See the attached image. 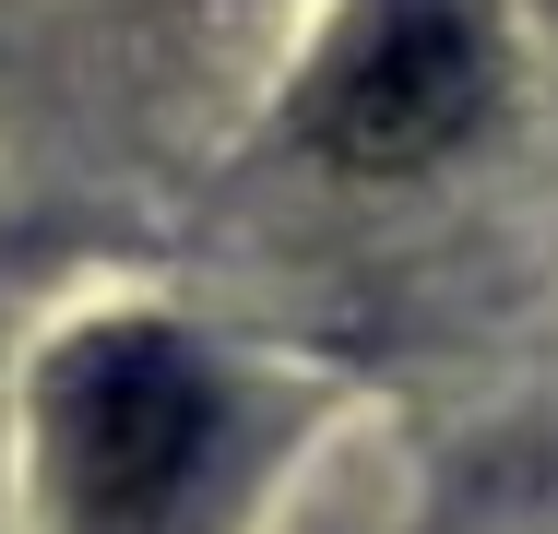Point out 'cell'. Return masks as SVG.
Returning a JSON list of instances; mask_svg holds the SVG:
<instances>
[{
  "label": "cell",
  "instance_id": "obj_1",
  "mask_svg": "<svg viewBox=\"0 0 558 534\" xmlns=\"http://www.w3.org/2000/svg\"><path fill=\"white\" fill-rule=\"evenodd\" d=\"M48 451H60V499L84 534H155L215 451L203 356L155 320L72 332L60 368H48Z\"/></svg>",
  "mask_w": 558,
  "mask_h": 534
},
{
  "label": "cell",
  "instance_id": "obj_2",
  "mask_svg": "<svg viewBox=\"0 0 558 534\" xmlns=\"http://www.w3.org/2000/svg\"><path fill=\"white\" fill-rule=\"evenodd\" d=\"M499 84V24L487 0H380L356 24V48L333 60V84L310 107L333 167H428L440 143L475 131V107Z\"/></svg>",
  "mask_w": 558,
  "mask_h": 534
}]
</instances>
